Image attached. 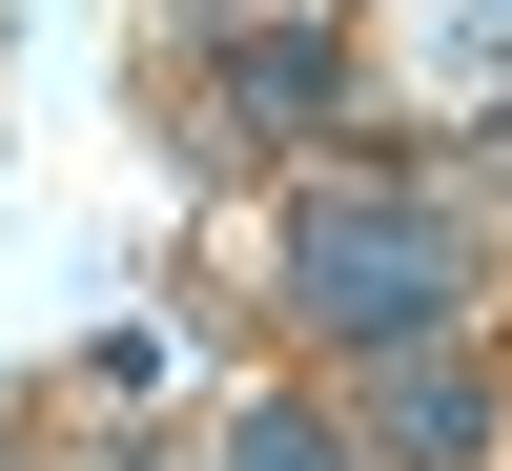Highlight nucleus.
<instances>
[{
	"instance_id": "1",
	"label": "nucleus",
	"mask_w": 512,
	"mask_h": 471,
	"mask_svg": "<svg viewBox=\"0 0 512 471\" xmlns=\"http://www.w3.org/2000/svg\"><path fill=\"white\" fill-rule=\"evenodd\" d=\"M287 287H308L328 328H431L451 308V226L431 205H308V267Z\"/></svg>"
},
{
	"instance_id": "2",
	"label": "nucleus",
	"mask_w": 512,
	"mask_h": 471,
	"mask_svg": "<svg viewBox=\"0 0 512 471\" xmlns=\"http://www.w3.org/2000/svg\"><path fill=\"white\" fill-rule=\"evenodd\" d=\"M246 123H328V41H246Z\"/></svg>"
},
{
	"instance_id": "3",
	"label": "nucleus",
	"mask_w": 512,
	"mask_h": 471,
	"mask_svg": "<svg viewBox=\"0 0 512 471\" xmlns=\"http://www.w3.org/2000/svg\"><path fill=\"white\" fill-rule=\"evenodd\" d=\"M472 431H492L472 369H410V390H390V451H472Z\"/></svg>"
},
{
	"instance_id": "4",
	"label": "nucleus",
	"mask_w": 512,
	"mask_h": 471,
	"mask_svg": "<svg viewBox=\"0 0 512 471\" xmlns=\"http://www.w3.org/2000/svg\"><path fill=\"white\" fill-rule=\"evenodd\" d=\"M246 471H328V451H308V431H246Z\"/></svg>"
}]
</instances>
